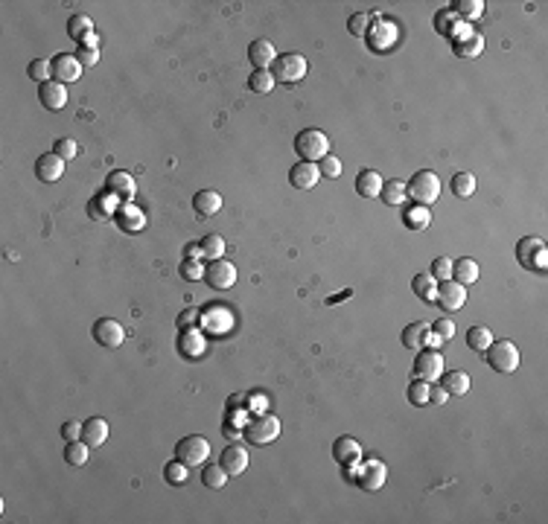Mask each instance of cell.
Returning <instances> with one entry per match:
<instances>
[{"label": "cell", "instance_id": "cell-28", "mask_svg": "<svg viewBox=\"0 0 548 524\" xmlns=\"http://www.w3.org/2000/svg\"><path fill=\"white\" fill-rule=\"evenodd\" d=\"M402 225H406L409 230H426L429 225H432V213H429V207L423 204H412L402 210Z\"/></svg>", "mask_w": 548, "mask_h": 524}, {"label": "cell", "instance_id": "cell-8", "mask_svg": "<svg viewBox=\"0 0 548 524\" xmlns=\"http://www.w3.org/2000/svg\"><path fill=\"white\" fill-rule=\"evenodd\" d=\"M175 458L184 460L187 466H204L210 458V443L202 434H190L184 440H178L175 446Z\"/></svg>", "mask_w": 548, "mask_h": 524}, {"label": "cell", "instance_id": "cell-3", "mask_svg": "<svg viewBox=\"0 0 548 524\" xmlns=\"http://www.w3.org/2000/svg\"><path fill=\"white\" fill-rule=\"evenodd\" d=\"M406 196H409L414 204L429 207L432 201H438V196H441V178H438L435 172H429V169L414 172V178L406 184Z\"/></svg>", "mask_w": 548, "mask_h": 524}, {"label": "cell", "instance_id": "cell-38", "mask_svg": "<svg viewBox=\"0 0 548 524\" xmlns=\"http://www.w3.org/2000/svg\"><path fill=\"white\" fill-rule=\"evenodd\" d=\"M228 478H231V475L225 472L222 463L204 466V472H202V481H204V487H210V489H222V487L228 484Z\"/></svg>", "mask_w": 548, "mask_h": 524}, {"label": "cell", "instance_id": "cell-23", "mask_svg": "<svg viewBox=\"0 0 548 524\" xmlns=\"http://www.w3.org/2000/svg\"><path fill=\"white\" fill-rule=\"evenodd\" d=\"M383 175H379L376 169H362L359 175H356V193H359L362 198H376L379 193H383Z\"/></svg>", "mask_w": 548, "mask_h": 524}, {"label": "cell", "instance_id": "cell-57", "mask_svg": "<svg viewBox=\"0 0 548 524\" xmlns=\"http://www.w3.org/2000/svg\"><path fill=\"white\" fill-rule=\"evenodd\" d=\"M187 259H202V245H187Z\"/></svg>", "mask_w": 548, "mask_h": 524}, {"label": "cell", "instance_id": "cell-5", "mask_svg": "<svg viewBox=\"0 0 548 524\" xmlns=\"http://www.w3.org/2000/svg\"><path fill=\"white\" fill-rule=\"evenodd\" d=\"M306 70H309V64H306V59L301 53H283L272 64V76H274V82L292 88V85H298L306 76Z\"/></svg>", "mask_w": 548, "mask_h": 524}, {"label": "cell", "instance_id": "cell-44", "mask_svg": "<svg viewBox=\"0 0 548 524\" xmlns=\"http://www.w3.org/2000/svg\"><path fill=\"white\" fill-rule=\"evenodd\" d=\"M274 85H277V82H274V76H272V70H254L251 79H248V88H251L254 93H269Z\"/></svg>", "mask_w": 548, "mask_h": 524}, {"label": "cell", "instance_id": "cell-43", "mask_svg": "<svg viewBox=\"0 0 548 524\" xmlns=\"http://www.w3.org/2000/svg\"><path fill=\"white\" fill-rule=\"evenodd\" d=\"M373 20H376V15H368V12H356V15L350 18V23H347V30H350L356 38H365V35H368V30L373 27Z\"/></svg>", "mask_w": 548, "mask_h": 524}, {"label": "cell", "instance_id": "cell-50", "mask_svg": "<svg viewBox=\"0 0 548 524\" xmlns=\"http://www.w3.org/2000/svg\"><path fill=\"white\" fill-rule=\"evenodd\" d=\"M458 20H461V18H458L455 12H452V9H449V12H441V15L435 18V27H438V32H443V35H449L452 30H455V23H458Z\"/></svg>", "mask_w": 548, "mask_h": 524}, {"label": "cell", "instance_id": "cell-9", "mask_svg": "<svg viewBox=\"0 0 548 524\" xmlns=\"http://www.w3.org/2000/svg\"><path fill=\"white\" fill-rule=\"evenodd\" d=\"M414 376L423 379V382H429V385H435L438 379L443 376V355H441V350H417Z\"/></svg>", "mask_w": 548, "mask_h": 524}, {"label": "cell", "instance_id": "cell-30", "mask_svg": "<svg viewBox=\"0 0 548 524\" xmlns=\"http://www.w3.org/2000/svg\"><path fill=\"white\" fill-rule=\"evenodd\" d=\"M105 186L111 189L114 196H120V198H132L137 193V184H134V178L129 172H111L108 181H105Z\"/></svg>", "mask_w": 548, "mask_h": 524}, {"label": "cell", "instance_id": "cell-17", "mask_svg": "<svg viewBox=\"0 0 548 524\" xmlns=\"http://www.w3.org/2000/svg\"><path fill=\"white\" fill-rule=\"evenodd\" d=\"M38 100H41V105H44L47 111H62V108L67 105V88H64L62 82L50 79V82L38 85Z\"/></svg>", "mask_w": 548, "mask_h": 524}, {"label": "cell", "instance_id": "cell-1", "mask_svg": "<svg viewBox=\"0 0 548 524\" xmlns=\"http://www.w3.org/2000/svg\"><path fill=\"white\" fill-rule=\"evenodd\" d=\"M295 152H298L301 160L321 163V157L330 155V137H327L321 129H303V131L295 137Z\"/></svg>", "mask_w": 548, "mask_h": 524}, {"label": "cell", "instance_id": "cell-47", "mask_svg": "<svg viewBox=\"0 0 548 524\" xmlns=\"http://www.w3.org/2000/svg\"><path fill=\"white\" fill-rule=\"evenodd\" d=\"M409 402L412 405H429V382L417 379V382L409 385Z\"/></svg>", "mask_w": 548, "mask_h": 524}, {"label": "cell", "instance_id": "cell-16", "mask_svg": "<svg viewBox=\"0 0 548 524\" xmlns=\"http://www.w3.org/2000/svg\"><path fill=\"white\" fill-rule=\"evenodd\" d=\"M332 458H336L339 466L350 469L362 460V446L359 440H353V437H339L336 443H332Z\"/></svg>", "mask_w": 548, "mask_h": 524}, {"label": "cell", "instance_id": "cell-55", "mask_svg": "<svg viewBox=\"0 0 548 524\" xmlns=\"http://www.w3.org/2000/svg\"><path fill=\"white\" fill-rule=\"evenodd\" d=\"M446 391L441 388V385H429V402H435V405H443L446 402Z\"/></svg>", "mask_w": 548, "mask_h": 524}, {"label": "cell", "instance_id": "cell-6", "mask_svg": "<svg viewBox=\"0 0 548 524\" xmlns=\"http://www.w3.org/2000/svg\"><path fill=\"white\" fill-rule=\"evenodd\" d=\"M199 326L207 332V335H228V332H233V312L225 306V303H210L202 309V321Z\"/></svg>", "mask_w": 548, "mask_h": 524}, {"label": "cell", "instance_id": "cell-40", "mask_svg": "<svg viewBox=\"0 0 548 524\" xmlns=\"http://www.w3.org/2000/svg\"><path fill=\"white\" fill-rule=\"evenodd\" d=\"M452 12H455L461 20H472V18L484 15V4L482 0H455V4H452Z\"/></svg>", "mask_w": 548, "mask_h": 524}, {"label": "cell", "instance_id": "cell-12", "mask_svg": "<svg viewBox=\"0 0 548 524\" xmlns=\"http://www.w3.org/2000/svg\"><path fill=\"white\" fill-rule=\"evenodd\" d=\"M435 303L443 309V312H461L464 303H467V285L455 282V280H446L438 285V297Z\"/></svg>", "mask_w": 548, "mask_h": 524}, {"label": "cell", "instance_id": "cell-27", "mask_svg": "<svg viewBox=\"0 0 548 524\" xmlns=\"http://www.w3.org/2000/svg\"><path fill=\"white\" fill-rule=\"evenodd\" d=\"M429 326L426 321H414V323H409L406 329H402V347L406 350H423V344H426V338H429Z\"/></svg>", "mask_w": 548, "mask_h": 524}, {"label": "cell", "instance_id": "cell-41", "mask_svg": "<svg viewBox=\"0 0 548 524\" xmlns=\"http://www.w3.org/2000/svg\"><path fill=\"white\" fill-rule=\"evenodd\" d=\"M27 76H30L33 82H38V85L50 82V79H53V61H47V59H35V61H30Z\"/></svg>", "mask_w": 548, "mask_h": 524}, {"label": "cell", "instance_id": "cell-31", "mask_svg": "<svg viewBox=\"0 0 548 524\" xmlns=\"http://www.w3.org/2000/svg\"><path fill=\"white\" fill-rule=\"evenodd\" d=\"M452 44H455V53H458V56L475 59V56L484 50V35H482V32H470V35H464V38H458V41H452Z\"/></svg>", "mask_w": 548, "mask_h": 524}, {"label": "cell", "instance_id": "cell-19", "mask_svg": "<svg viewBox=\"0 0 548 524\" xmlns=\"http://www.w3.org/2000/svg\"><path fill=\"white\" fill-rule=\"evenodd\" d=\"M248 59L257 70H269L277 59V50H274V44L269 38H257V41L248 44Z\"/></svg>", "mask_w": 548, "mask_h": 524}, {"label": "cell", "instance_id": "cell-46", "mask_svg": "<svg viewBox=\"0 0 548 524\" xmlns=\"http://www.w3.org/2000/svg\"><path fill=\"white\" fill-rule=\"evenodd\" d=\"M452 262H455V259H449V256H438V259L432 262V277H435L438 282L452 280Z\"/></svg>", "mask_w": 548, "mask_h": 524}, {"label": "cell", "instance_id": "cell-34", "mask_svg": "<svg viewBox=\"0 0 548 524\" xmlns=\"http://www.w3.org/2000/svg\"><path fill=\"white\" fill-rule=\"evenodd\" d=\"M379 198H383L388 207H400L402 201H406L409 196H406V184L402 181H388V184H383V193H379Z\"/></svg>", "mask_w": 548, "mask_h": 524}, {"label": "cell", "instance_id": "cell-33", "mask_svg": "<svg viewBox=\"0 0 548 524\" xmlns=\"http://www.w3.org/2000/svg\"><path fill=\"white\" fill-rule=\"evenodd\" d=\"M493 344V332L487 326H470L467 329V347L475 352H484Z\"/></svg>", "mask_w": 548, "mask_h": 524}, {"label": "cell", "instance_id": "cell-18", "mask_svg": "<svg viewBox=\"0 0 548 524\" xmlns=\"http://www.w3.org/2000/svg\"><path fill=\"white\" fill-rule=\"evenodd\" d=\"M35 175H38V181H44V184H56V181L64 175V160H62L56 152L41 155V157L35 160Z\"/></svg>", "mask_w": 548, "mask_h": 524}, {"label": "cell", "instance_id": "cell-26", "mask_svg": "<svg viewBox=\"0 0 548 524\" xmlns=\"http://www.w3.org/2000/svg\"><path fill=\"white\" fill-rule=\"evenodd\" d=\"M479 277H482V268H479V262H475V259L464 256V259H458V262H452V280H455V282L472 285Z\"/></svg>", "mask_w": 548, "mask_h": 524}, {"label": "cell", "instance_id": "cell-37", "mask_svg": "<svg viewBox=\"0 0 548 524\" xmlns=\"http://www.w3.org/2000/svg\"><path fill=\"white\" fill-rule=\"evenodd\" d=\"M202 245V259H222L225 256V239L219 233H210V236H204V239L199 242Z\"/></svg>", "mask_w": 548, "mask_h": 524}, {"label": "cell", "instance_id": "cell-13", "mask_svg": "<svg viewBox=\"0 0 548 524\" xmlns=\"http://www.w3.org/2000/svg\"><path fill=\"white\" fill-rule=\"evenodd\" d=\"M178 352L184 359L196 362L207 352V338H204V329L202 326H190V329H181L178 335Z\"/></svg>", "mask_w": 548, "mask_h": 524}, {"label": "cell", "instance_id": "cell-36", "mask_svg": "<svg viewBox=\"0 0 548 524\" xmlns=\"http://www.w3.org/2000/svg\"><path fill=\"white\" fill-rule=\"evenodd\" d=\"M163 478H166V484H173V487H181V484H187V478H190V466L184 463V460H170L163 466Z\"/></svg>", "mask_w": 548, "mask_h": 524}, {"label": "cell", "instance_id": "cell-54", "mask_svg": "<svg viewBox=\"0 0 548 524\" xmlns=\"http://www.w3.org/2000/svg\"><path fill=\"white\" fill-rule=\"evenodd\" d=\"M76 59H79V64H82V67H93V64L100 61V50H88V47H79Z\"/></svg>", "mask_w": 548, "mask_h": 524}, {"label": "cell", "instance_id": "cell-25", "mask_svg": "<svg viewBox=\"0 0 548 524\" xmlns=\"http://www.w3.org/2000/svg\"><path fill=\"white\" fill-rule=\"evenodd\" d=\"M117 225H120L126 233H137L146 227V216H143V210L140 207H132V204H123L120 210H117Z\"/></svg>", "mask_w": 548, "mask_h": 524}, {"label": "cell", "instance_id": "cell-32", "mask_svg": "<svg viewBox=\"0 0 548 524\" xmlns=\"http://www.w3.org/2000/svg\"><path fill=\"white\" fill-rule=\"evenodd\" d=\"M412 289H414V294H417L420 300L435 303V297H438V280H435L432 274H414Z\"/></svg>", "mask_w": 548, "mask_h": 524}, {"label": "cell", "instance_id": "cell-29", "mask_svg": "<svg viewBox=\"0 0 548 524\" xmlns=\"http://www.w3.org/2000/svg\"><path fill=\"white\" fill-rule=\"evenodd\" d=\"M441 388H443L449 396H464V393H470V376H467L464 370L443 373V376H441Z\"/></svg>", "mask_w": 548, "mask_h": 524}, {"label": "cell", "instance_id": "cell-39", "mask_svg": "<svg viewBox=\"0 0 548 524\" xmlns=\"http://www.w3.org/2000/svg\"><path fill=\"white\" fill-rule=\"evenodd\" d=\"M91 32H93V20H91L88 15H70V20H67V35H70V38L82 41V38L91 35Z\"/></svg>", "mask_w": 548, "mask_h": 524}, {"label": "cell", "instance_id": "cell-4", "mask_svg": "<svg viewBox=\"0 0 548 524\" xmlns=\"http://www.w3.org/2000/svg\"><path fill=\"white\" fill-rule=\"evenodd\" d=\"M243 434L251 446H269L280 437V419L272 414H257L254 419L243 425Z\"/></svg>", "mask_w": 548, "mask_h": 524}, {"label": "cell", "instance_id": "cell-53", "mask_svg": "<svg viewBox=\"0 0 548 524\" xmlns=\"http://www.w3.org/2000/svg\"><path fill=\"white\" fill-rule=\"evenodd\" d=\"M202 321V309H187V312L178 315V329H190Z\"/></svg>", "mask_w": 548, "mask_h": 524}, {"label": "cell", "instance_id": "cell-10", "mask_svg": "<svg viewBox=\"0 0 548 524\" xmlns=\"http://www.w3.org/2000/svg\"><path fill=\"white\" fill-rule=\"evenodd\" d=\"M204 280H207L210 289L225 292V289H231V285L236 282V266H233V262H228L225 256L222 259H210L204 266Z\"/></svg>", "mask_w": 548, "mask_h": 524}, {"label": "cell", "instance_id": "cell-45", "mask_svg": "<svg viewBox=\"0 0 548 524\" xmlns=\"http://www.w3.org/2000/svg\"><path fill=\"white\" fill-rule=\"evenodd\" d=\"M181 277L190 280V282H196L204 277V259H184L181 262Z\"/></svg>", "mask_w": 548, "mask_h": 524}, {"label": "cell", "instance_id": "cell-48", "mask_svg": "<svg viewBox=\"0 0 548 524\" xmlns=\"http://www.w3.org/2000/svg\"><path fill=\"white\" fill-rule=\"evenodd\" d=\"M318 169H321V178H339L342 175V160L336 155H327V157H321Z\"/></svg>", "mask_w": 548, "mask_h": 524}, {"label": "cell", "instance_id": "cell-2", "mask_svg": "<svg viewBox=\"0 0 548 524\" xmlns=\"http://www.w3.org/2000/svg\"><path fill=\"white\" fill-rule=\"evenodd\" d=\"M484 359H487V364H490L496 373L511 376V373H516V367H519V350H516V344L508 341V338H502V341L493 338V344L484 350Z\"/></svg>", "mask_w": 548, "mask_h": 524}, {"label": "cell", "instance_id": "cell-51", "mask_svg": "<svg viewBox=\"0 0 548 524\" xmlns=\"http://www.w3.org/2000/svg\"><path fill=\"white\" fill-rule=\"evenodd\" d=\"M432 332H435V335H438L441 341H449L452 335H455V323H452L449 318H441V321H435V323H432Z\"/></svg>", "mask_w": 548, "mask_h": 524}, {"label": "cell", "instance_id": "cell-21", "mask_svg": "<svg viewBox=\"0 0 548 524\" xmlns=\"http://www.w3.org/2000/svg\"><path fill=\"white\" fill-rule=\"evenodd\" d=\"M222 466H225V472L231 475V478H236V475H243L245 469H248V463H251V458H248V448H243V446H228L225 451H222V460H219Z\"/></svg>", "mask_w": 548, "mask_h": 524}, {"label": "cell", "instance_id": "cell-42", "mask_svg": "<svg viewBox=\"0 0 548 524\" xmlns=\"http://www.w3.org/2000/svg\"><path fill=\"white\" fill-rule=\"evenodd\" d=\"M452 193L458 198H470L475 193V175L472 172H458L452 175Z\"/></svg>", "mask_w": 548, "mask_h": 524}, {"label": "cell", "instance_id": "cell-11", "mask_svg": "<svg viewBox=\"0 0 548 524\" xmlns=\"http://www.w3.org/2000/svg\"><path fill=\"white\" fill-rule=\"evenodd\" d=\"M93 341H97L100 347H105V350H117L126 341V329H123L120 321H114V318H100L97 323H93Z\"/></svg>", "mask_w": 548, "mask_h": 524}, {"label": "cell", "instance_id": "cell-35", "mask_svg": "<svg viewBox=\"0 0 548 524\" xmlns=\"http://www.w3.org/2000/svg\"><path fill=\"white\" fill-rule=\"evenodd\" d=\"M88 455H91V446L85 440H74L64 446V460L70 466H85L88 463Z\"/></svg>", "mask_w": 548, "mask_h": 524}, {"label": "cell", "instance_id": "cell-56", "mask_svg": "<svg viewBox=\"0 0 548 524\" xmlns=\"http://www.w3.org/2000/svg\"><path fill=\"white\" fill-rule=\"evenodd\" d=\"M82 47H88V50H97V44H100V35L97 32H91V35H85L82 41H79Z\"/></svg>", "mask_w": 548, "mask_h": 524}, {"label": "cell", "instance_id": "cell-20", "mask_svg": "<svg viewBox=\"0 0 548 524\" xmlns=\"http://www.w3.org/2000/svg\"><path fill=\"white\" fill-rule=\"evenodd\" d=\"M82 64H79V59L76 56H56L53 59V79L56 82H62V85H67V82H76L79 76H82Z\"/></svg>", "mask_w": 548, "mask_h": 524}, {"label": "cell", "instance_id": "cell-22", "mask_svg": "<svg viewBox=\"0 0 548 524\" xmlns=\"http://www.w3.org/2000/svg\"><path fill=\"white\" fill-rule=\"evenodd\" d=\"M193 210H196V216H202V219L216 216V213L222 210V196L216 193V189H202V193L193 196Z\"/></svg>", "mask_w": 548, "mask_h": 524}, {"label": "cell", "instance_id": "cell-24", "mask_svg": "<svg viewBox=\"0 0 548 524\" xmlns=\"http://www.w3.org/2000/svg\"><path fill=\"white\" fill-rule=\"evenodd\" d=\"M108 431H111V425L103 419V417H93L82 425V440L91 446V448H100L105 440H108Z\"/></svg>", "mask_w": 548, "mask_h": 524}, {"label": "cell", "instance_id": "cell-14", "mask_svg": "<svg viewBox=\"0 0 548 524\" xmlns=\"http://www.w3.org/2000/svg\"><path fill=\"white\" fill-rule=\"evenodd\" d=\"M385 463H379V460H368L362 469H356V484H359L362 489H368V492H376V489H383V484H385Z\"/></svg>", "mask_w": 548, "mask_h": 524}, {"label": "cell", "instance_id": "cell-49", "mask_svg": "<svg viewBox=\"0 0 548 524\" xmlns=\"http://www.w3.org/2000/svg\"><path fill=\"white\" fill-rule=\"evenodd\" d=\"M56 155H59L62 160H74V157L79 155V143H76V140H70V137L56 140Z\"/></svg>", "mask_w": 548, "mask_h": 524}, {"label": "cell", "instance_id": "cell-7", "mask_svg": "<svg viewBox=\"0 0 548 524\" xmlns=\"http://www.w3.org/2000/svg\"><path fill=\"white\" fill-rule=\"evenodd\" d=\"M516 259H519L522 268L545 271V266H548V251H545L542 239H537V236H525V239H519V245H516Z\"/></svg>", "mask_w": 548, "mask_h": 524}, {"label": "cell", "instance_id": "cell-52", "mask_svg": "<svg viewBox=\"0 0 548 524\" xmlns=\"http://www.w3.org/2000/svg\"><path fill=\"white\" fill-rule=\"evenodd\" d=\"M82 425H85V422H76V419H67V422L62 425V437H64L67 443H74V440H82Z\"/></svg>", "mask_w": 548, "mask_h": 524}, {"label": "cell", "instance_id": "cell-15", "mask_svg": "<svg viewBox=\"0 0 548 524\" xmlns=\"http://www.w3.org/2000/svg\"><path fill=\"white\" fill-rule=\"evenodd\" d=\"M321 181V169L318 163H309V160H298L292 169H289V184L295 189H313L315 184Z\"/></svg>", "mask_w": 548, "mask_h": 524}]
</instances>
